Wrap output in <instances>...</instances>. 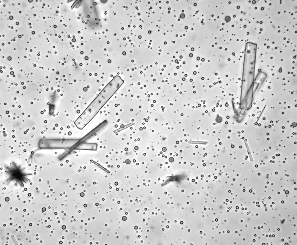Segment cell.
Instances as JSON below:
<instances>
[{
    "instance_id": "cell-1",
    "label": "cell",
    "mask_w": 297,
    "mask_h": 245,
    "mask_svg": "<svg viewBox=\"0 0 297 245\" xmlns=\"http://www.w3.org/2000/svg\"><path fill=\"white\" fill-rule=\"evenodd\" d=\"M124 82L120 76H115L75 121L76 126L80 129H83Z\"/></svg>"
}]
</instances>
